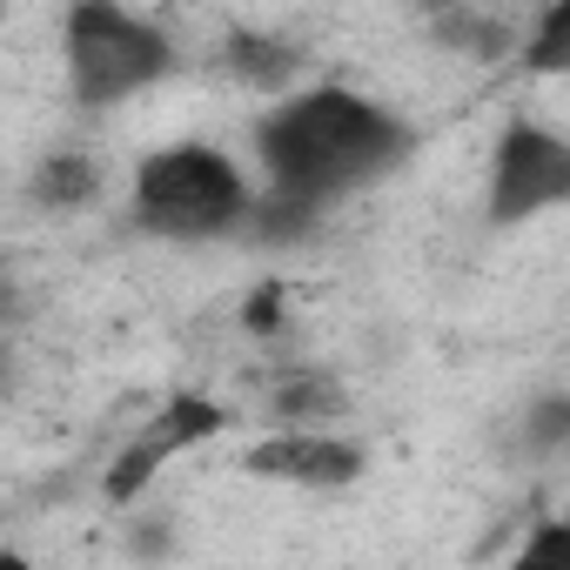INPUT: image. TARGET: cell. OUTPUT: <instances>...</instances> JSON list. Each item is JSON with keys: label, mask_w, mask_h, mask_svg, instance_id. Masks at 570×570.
<instances>
[{"label": "cell", "mask_w": 570, "mask_h": 570, "mask_svg": "<svg viewBox=\"0 0 570 570\" xmlns=\"http://www.w3.org/2000/svg\"><path fill=\"white\" fill-rule=\"evenodd\" d=\"M550 208H570V135L517 115V121H503V135L490 148L483 222L490 228H523Z\"/></svg>", "instance_id": "277c9868"}, {"label": "cell", "mask_w": 570, "mask_h": 570, "mask_svg": "<svg viewBox=\"0 0 570 570\" xmlns=\"http://www.w3.org/2000/svg\"><path fill=\"white\" fill-rule=\"evenodd\" d=\"M510 450L530 456V463H550V456H570V390H543L517 410L510 423Z\"/></svg>", "instance_id": "30bf717a"}, {"label": "cell", "mask_w": 570, "mask_h": 570, "mask_svg": "<svg viewBox=\"0 0 570 570\" xmlns=\"http://www.w3.org/2000/svg\"><path fill=\"white\" fill-rule=\"evenodd\" d=\"M517 68L543 75V81H570V0H543L537 8V21L523 28Z\"/></svg>", "instance_id": "8fae6325"}, {"label": "cell", "mask_w": 570, "mask_h": 570, "mask_svg": "<svg viewBox=\"0 0 570 570\" xmlns=\"http://www.w3.org/2000/svg\"><path fill=\"white\" fill-rule=\"evenodd\" d=\"M410 155H416V128L390 101L356 95L343 81L282 95L255 121L262 188L289 195V202H309V208H330V202H343L356 188L390 181Z\"/></svg>", "instance_id": "6da1fadb"}, {"label": "cell", "mask_w": 570, "mask_h": 570, "mask_svg": "<svg viewBox=\"0 0 570 570\" xmlns=\"http://www.w3.org/2000/svg\"><path fill=\"white\" fill-rule=\"evenodd\" d=\"M222 423H228V410L215 403V396H195V390H181V396H168L128 443H121V456L108 463V476H101V490H108V503H135L181 450H195V443H208V436H222Z\"/></svg>", "instance_id": "5b68a950"}, {"label": "cell", "mask_w": 570, "mask_h": 570, "mask_svg": "<svg viewBox=\"0 0 570 570\" xmlns=\"http://www.w3.org/2000/svg\"><path fill=\"white\" fill-rule=\"evenodd\" d=\"M255 208H262V188L215 141L155 148V155L135 161V181H128V222L148 242H175V248L248 235Z\"/></svg>", "instance_id": "7a4b0ae2"}, {"label": "cell", "mask_w": 570, "mask_h": 570, "mask_svg": "<svg viewBox=\"0 0 570 570\" xmlns=\"http://www.w3.org/2000/svg\"><path fill=\"white\" fill-rule=\"evenodd\" d=\"M242 470H255V476H268V483H296V490H343V483H356L363 476V450L350 443V436H330V430H275V436H262L248 456H242Z\"/></svg>", "instance_id": "8992f818"}, {"label": "cell", "mask_w": 570, "mask_h": 570, "mask_svg": "<svg viewBox=\"0 0 570 570\" xmlns=\"http://www.w3.org/2000/svg\"><path fill=\"white\" fill-rule=\"evenodd\" d=\"M61 68H68V95L81 108H115V101L181 75V48L161 21L135 14L128 0H68Z\"/></svg>", "instance_id": "3957f363"}, {"label": "cell", "mask_w": 570, "mask_h": 570, "mask_svg": "<svg viewBox=\"0 0 570 570\" xmlns=\"http://www.w3.org/2000/svg\"><path fill=\"white\" fill-rule=\"evenodd\" d=\"M28 195H35V208H55V215L88 208L101 195V161L88 148H48L28 175Z\"/></svg>", "instance_id": "9c48e42d"}, {"label": "cell", "mask_w": 570, "mask_h": 570, "mask_svg": "<svg viewBox=\"0 0 570 570\" xmlns=\"http://www.w3.org/2000/svg\"><path fill=\"white\" fill-rule=\"evenodd\" d=\"M275 316H282V309H275V296L262 289V296L248 303V330H275Z\"/></svg>", "instance_id": "4fadbf2b"}, {"label": "cell", "mask_w": 570, "mask_h": 570, "mask_svg": "<svg viewBox=\"0 0 570 570\" xmlns=\"http://www.w3.org/2000/svg\"><path fill=\"white\" fill-rule=\"evenodd\" d=\"M222 68H228V81H242V88L282 95V88L303 75V48H289L282 35H228V41H222Z\"/></svg>", "instance_id": "ba28073f"}, {"label": "cell", "mask_w": 570, "mask_h": 570, "mask_svg": "<svg viewBox=\"0 0 570 570\" xmlns=\"http://www.w3.org/2000/svg\"><path fill=\"white\" fill-rule=\"evenodd\" d=\"M268 416L296 423V430H323V423L350 416V390L330 370H289V376L268 383Z\"/></svg>", "instance_id": "52a82bcc"}, {"label": "cell", "mask_w": 570, "mask_h": 570, "mask_svg": "<svg viewBox=\"0 0 570 570\" xmlns=\"http://www.w3.org/2000/svg\"><path fill=\"white\" fill-rule=\"evenodd\" d=\"M517 563H570V517H550V523H537V530L523 537Z\"/></svg>", "instance_id": "7c38bea8"}]
</instances>
